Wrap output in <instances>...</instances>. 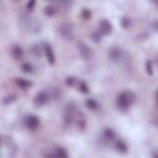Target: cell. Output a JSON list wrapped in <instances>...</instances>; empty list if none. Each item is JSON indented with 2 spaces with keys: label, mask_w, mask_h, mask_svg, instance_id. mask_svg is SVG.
I'll use <instances>...</instances> for the list:
<instances>
[{
  "label": "cell",
  "mask_w": 158,
  "mask_h": 158,
  "mask_svg": "<svg viewBox=\"0 0 158 158\" xmlns=\"http://www.w3.org/2000/svg\"><path fill=\"white\" fill-rule=\"evenodd\" d=\"M130 25H131V20H130V17H127V16H122V17H121V26H122L123 28H128Z\"/></svg>",
  "instance_id": "27"
},
{
  "label": "cell",
  "mask_w": 158,
  "mask_h": 158,
  "mask_svg": "<svg viewBox=\"0 0 158 158\" xmlns=\"http://www.w3.org/2000/svg\"><path fill=\"white\" fill-rule=\"evenodd\" d=\"M85 106H86L89 110H91V111H96V110H99V107H100L99 102H98L95 99H86V100H85Z\"/></svg>",
  "instance_id": "19"
},
{
  "label": "cell",
  "mask_w": 158,
  "mask_h": 158,
  "mask_svg": "<svg viewBox=\"0 0 158 158\" xmlns=\"http://www.w3.org/2000/svg\"><path fill=\"white\" fill-rule=\"evenodd\" d=\"M136 101V95L131 90H122L116 96V106L120 111H127Z\"/></svg>",
  "instance_id": "1"
},
{
  "label": "cell",
  "mask_w": 158,
  "mask_h": 158,
  "mask_svg": "<svg viewBox=\"0 0 158 158\" xmlns=\"http://www.w3.org/2000/svg\"><path fill=\"white\" fill-rule=\"evenodd\" d=\"M91 15H93L91 11H90L89 9H86V7H84V9L81 10V12H80V17H81L83 20H85V21H86V20H90V19H91Z\"/></svg>",
  "instance_id": "24"
},
{
  "label": "cell",
  "mask_w": 158,
  "mask_h": 158,
  "mask_svg": "<svg viewBox=\"0 0 158 158\" xmlns=\"http://www.w3.org/2000/svg\"><path fill=\"white\" fill-rule=\"evenodd\" d=\"M77 47H78L79 53H80V56H81V58H83L84 60H93V59H94V57H95L94 51H93L86 43H84L83 41H79V42L77 43Z\"/></svg>",
  "instance_id": "6"
},
{
  "label": "cell",
  "mask_w": 158,
  "mask_h": 158,
  "mask_svg": "<svg viewBox=\"0 0 158 158\" xmlns=\"http://www.w3.org/2000/svg\"><path fill=\"white\" fill-rule=\"evenodd\" d=\"M77 117V104L74 101H69L65 104L63 109V126L65 128L70 127Z\"/></svg>",
  "instance_id": "3"
},
{
  "label": "cell",
  "mask_w": 158,
  "mask_h": 158,
  "mask_svg": "<svg viewBox=\"0 0 158 158\" xmlns=\"http://www.w3.org/2000/svg\"><path fill=\"white\" fill-rule=\"evenodd\" d=\"M152 28H153L156 32H158V20H156V21L152 23Z\"/></svg>",
  "instance_id": "31"
},
{
  "label": "cell",
  "mask_w": 158,
  "mask_h": 158,
  "mask_svg": "<svg viewBox=\"0 0 158 158\" xmlns=\"http://www.w3.org/2000/svg\"><path fill=\"white\" fill-rule=\"evenodd\" d=\"M115 151L122 154H126L128 152V146L123 139H115Z\"/></svg>",
  "instance_id": "15"
},
{
  "label": "cell",
  "mask_w": 158,
  "mask_h": 158,
  "mask_svg": "<svg viewBox=\"0 0 158 158\" xmlns=\"http://www.w3.org/2000/svg\"><path fill=\"white\" fill-rule=\"evenodd\" d=\"M59 2H62V4H67V0H58Z\"/></svg>",
  "instance_id": "33"
},
{
  "label": "cell",
  "mask_w": 158,
  "mask_h": 158,
  "mask_svg": "<svg viewBox=\"0 0 158 158\" xmlns=\"http://www.w3.org/2000/svg\"><path fill=\"white\" fill-rule=\"evenodd\" d=\"M51 93V91H49ZM62 93L58 90V89H53L52 90V93H51V98H53L54 100H60V98H62Z\"/></svg>",
  "instance_id": "28"
},
{
  "label": "cell",
  "mask_w": 158,
  "mask_h": 158,
  "mask_svg": "<svg viewBox=\"0 0 158 158\" xmlns=\"http://www.w3.org/2000/svg\"><path fill=\"white\" fill-rule=\"evenodd\" d=\"M25 126H26V128L27 130H30V131H35V130H37L38 127H40V118H38V116H36V115H27L26 117H25Z\"/></svg>",
  "instance_id": "9"
},
{
  "label": "cell",
  "mask_w": 158,
  "mask_h": 158,
  "mask_svg": "<svg viewBox=\"0 0 158 158\" xmlns=\"http://www.w3.org/2000/svg\"><path fill=\"white\" fill-rule=\"evenodd\" d=\"M19 20H20L19 22H20L21 27L25 28L27 32L38 33V32L42 31V25L36 17H32V16H28V15H21Z\"/></svg>",
  "instance_id": "2"
},
{
  "label": "cell",
  "mask_w": 158,
  "mask_h": 158,
  "mask_svg": "<svg viewBox=\"0 0 158 158\" xmlns=\"http://www.w3.org/2000/svg\"><path fill=\"white\" fill-rule=\"evenodd\" d=\"M35 5H36V0H28L27 1V5H26V9L28 11H32L35 9Z\"/></svg>",
  "instance_id": "30"
},
{
  "label": "cell",
  "mask_w": 158,
  "mask_h": 158,
  "mask_svg": "<svg viewBox=\"0 0 158 158\" xmlns=\"http://www.w3.org/2000/svg\"><path fill=\"white\" fill-rule=\"evenodd\" d=\"M15 100H16V95H14V94H7V95H5V96L2 98V104H4V105H9V104H12Z\"/></svg>",
  "instance_id": "23"
},
{
  "label": "cell",
  "mask_w": 158,
  "mask_h": 158,
  "mask_svg": "<svg viewBox=\"0 0 158 158\" xmlns=\"http://www.w3.org/2000/svg\"><path fill=\"white\" fill-rule=\"evenodd\" d=\"M43 51H44V56L47 58V62L53 65L56 63V54L53 52L52 46L49 43H43Z\"/></svg>",
  "instance_id": "12"
},
{
  "label": "cell",
  "mask_w": 158,
  "mask_h": 158,
  "mask_svg": "<svg viewBox=\"0 0 158 158\" xmlns=\"http://www.w3.org/2000/svg\"><path fill=\"white\" fill-rule=\"evenodd\" d=\"M152 1H153V2H156V4H157V1H158V0H152Z\"/></svg>",
  "instance_id": "34"
},
{
  "label": "cell",
  "mask_w": 158,
  "mask_h": 158,
  "mask_svg": "<svg viewBox=\"0 0 158 158\" xmlns=\"http://www.w3.org/2000/svg\"><path fill=\"white\" fill-rule=\"evenodd\" d=\"M109 58H110V60L111 62H114V63H117V62H120L122 58H123V51H122V48L121 47H118V46H112L110 49H109Z\"/></svg>",
  "instance_id": "8"
},
{
  "label": "cell",
  "mask_w": 158,
  "mask_h": 158,
  "mask_svg": "<svg viewBox=\"0 0 158 158\" xmlns=\"http://www.w3.org/2000/svg\"><path fill=\"white\" fill-rule=\"evenodd\" d=\"M157 5H158V1H157Z\"/></svg>",
  "instance_id": "36"
},
{
  "label": "cell",
  "mask_w": 158,
  "mask_h": 158,
  "mask_svg": "<svg viewBox=\"0 0 158 158\" xmlns=\"http://www.w3.org/2000/svg\"><path fill=\"white\" fill-rule=\"evenodd\" d=\"M57 32H58L59 36L63 37L64 40L70 41V40H73V37H74V26H73L72 23H69V22H63V23H60V25L58 26Z\"/></svg>",
  "instance_id": "4"
},
{
  "label": "cell",
  "mask_w": 158,
  "mask_h": 158,
  "mask_svg": "<svg viewBox=\"0 0 158 158\" xmlns=\"http://www.w3.org/2000/svg\"><path fill=\"white\" fill-rule=\"evenodd\" d=\"M101 37H102V33H101L99 30H96V31H94V32L91 33V40H93L94 42H100V41H101Z\"/></svg>",
  "instance_id": "25"
},
{
  "label": "cell",
  "mask_w": 158,
  "mask_h": 158,
  "mask_svg": "<svg viewBox=\"0 0 158 158\" xmlns=\"http://www.w3.org/2000/svg\"><path fill=\"white\" fill-rule=\"evenodd\" d=\"M51 99V93L48 90H41L38 91L35 98H33V105L36 107H41L43 105H46Z\"/></svg>",
  "instance_id": "7"
},
{
  "label": "cell",
  "mask_w": 158,
  "mask_h": 158,
  "mask_svg": "<svg viewBox=\"0 0 158 158\" xmlns=\"http://www.w3.org/2000/svg\"><path fill=\"white\" fill-rule=\"evenodd\" d=\"M15 84L21 89H28L30 86H32V81L25 78H15Z\"/></svg>",
  "instance_id": "17"
},
{
  "label": "cell",
  "mask_w": 158,
  "mask_h": 158,
  "mask_svg": "<svg viewBox=\"0 0 158 158\" xmlns=\"http://www.w3.org/2000/svg\"><path fill=\"white\" fill-rule=\"evenodd\" d=\"M57 12H58V9H57V6H56V5H53V4L47 5V6L44 7V10H43V14H44L46 16H49V17L54 16Z\"/></svg>",
  "instance_id": "18"
},
{
  "label": "cell",
  "mask_w": 158,
  "mask_h": 158,
  "mask_svg": "<svg viewBox=\"0 0 158 158\" xmlns=\"http://www.w3.org/2000/svg\"><path fill=\"white\" fill-rule=\"evenodd\" d=\"M157 101H158V93H157Z\"/></svg>",
  "instance_id": "35"
},
{
  "label": "cell",
  "mask_w": 158,
  "mask_h": 158,
  "mask_svg": "<svg viewBox=\"0 0 158 158\" xmlns=\"http://www.w3.org/2000/svg\"><path fill=\"white\" fill-rule=\"evenodd\" d=\"M98 30L102 33V36H104V35H110V33L112 32V23H111L107 19H102V20H100V22H99Z\"/></svg>",
  "instance_id": "11"
},
{
  "label": "cell",
  "mask_w": 158,
  "mask_h": 158,
  "mask_svg": "<svg viewBox=\"0 0 158 158\" xmlns=\"http://www.w3.org/2000/svg\"><path fill=\"white\" fill-rule=\"evenodd\" d=\"M48 1H49V0H48Z\"/></svg>",
  "instance_id": "37"
},
{
  "label": "cell",
  "mask_w": 158,
  "mask_h": 158,
  "mask_svg": "<svg viewBox=\"0 0 158 158\" xmlns=\"http://www.w3.org/2000/svg\"><path fill=\"white\" fill-rule=\"evenodd\" d=\"M146 72H147L149 75L153 74V63H152V60H149V59L146 62Z\"/></svg>",
  "instance_id": "29"
},
{
  "label": "cell",
  "mask_w": 158,
  "mask_h": 158,
  "mask_svg": "<svg viewBox=\"0 0 158 158\" xmlns=\"http://www.w3.org/2000/svg\"><path fill=\"white\" fill-rule=\"evenodd\" d=\"M78 89H79V91L83 93V94H89V91H90L89 85H88L86 81H84V80H79V81H78Z\"/></svg>",
  "instance_id": "22"
},
{
  "label": "cell",
  "mask_w": 158,
  "mask_h": 158,
  "mask_svg": "<svg viewBox=\"0 0 158 158\" xmlns=\"http://www.w3.org/2000/svg\"><path fill=\"white\" fill-rule=\"evenodd\" d=\"M10 54L11 57L15 59V60H21L23 58V48L20 46V44H14L11 48H10Z\"/></svg>",
  "instance_id": "13"
},
{
  "label": "cell",
  "mask_w": 158,
  "mask_h": 158,
  "mask_svg": "<svg viewBox=\"0 0 158 158\" xmlns=\"http://www.w3.org/2000/svg\"><path fill=\"white\" fill-rule=\"evenodd\" d=\"M65 84L69 85V86H74L75 84H78V79H77L75 77H73V75L67 77V78H65Z\"/></svg>",
  "instance_id": "26"
},
{
  "label": "cell",
  "mask_w": 158,
  "mask_h": 158,
  "mask_svg": "<svg viewBox=\"0 0 158 158\" xmlns=\"http://www.w3.org/2000/svg\"><path fill=\"white\" fill-rule=\"evenodd\" d=\"M2 144H4V151L7 152L9 157H15L16 156V153H17V144L14 142L11 136H4Z\"/></svg>",
  "instance_id": "5"
},
{
  "label": "cell",
  "mask_w": 158,
  "mask_h": 158,
  "mask_svg": "<svg viewBox=\"0 0 158 158\" xmlns=\"http://www.w3.org/2000/svg\"><path fill=\"white\" fill-rule=\"evenodd\" d=\"M75 123H77L78 130H80L81 132L85 131V128H86V117H85V115L83 112L78 114V116L75 117Z\"/></svg>",
  "instance_id": "14"
},
{
  "label": "cell",
  "mask_w": 158,
  "mask_h": 158,
  "mask_svg": "<svg viewBox=\"0 0 158 158\" xmlns=\"http://www.w3.org/2000/svg\"><path fill=\"white\" fill-rule=\"evenodd\" d=\"M115 139H116V132L114 131V128L104 127L101 131V141H104L105 143H111L115 142Z\"/></svg>",
  "instance_id": "10"
},
{
  "label": "cell",
  "mask_w": 158,
  "mask_h": 158,
  "mask_svg": "<svg viewBox=\"0 0 158 158\" xmlns=\"http://www.w3.org/2000/svg\"><path fill=\"white\" fill-rule=\"evenodd\" d=\"M152 156H153V157H158V152H153Z\"/></svg>",
  "instance_id": "32"
},
{
  "label": "cell",
  "mask_w": 158,
  "mask_h": 158,
  "mask_svg": "<svg viewBox=\"0 0 158 158\" xmlns=\"http://www.w3.org/2000/svg\"><path fill=\"white\" fill-rule=\"evenodd\" d=\"M20 69H21L23 73H26V74H32V73H33V65H32L30 62H23V63H21Z\"/></svg>",
  "instance_id": "21"
},
{
  "label": "cell",
  "mask_w": 158,
  "mask_h": 158,
  "mask_svg": "<svg viewBox=\"0 0 158 158\" xmlns=\"http://www.w3.org/2000/svg\"><path fill=\"white\" fill-rule=\"evenodd\" d=\"M31 53H32V56L33 57H36V58H41V56L42 54H44V51H43V43L42 44H33V46H31Z\"/></svg>",
  "instance_id": "16"
},
{
  "label": "cell",
  "mask_w": 158,
  "mask_h": 158,
  "mask_svg": "<svg viewBox=\"0 0 158 158\" xmlns=\"http://www.w3.org/2000/svg\"><path fill=\"white\" fill-rule=\"evenodd\" d=\"M53 154H54V157H59V158L68 157V152L63 147H56V148H53Z\"/></svg>",
  "instance_id": "20"
}]
</instances>
